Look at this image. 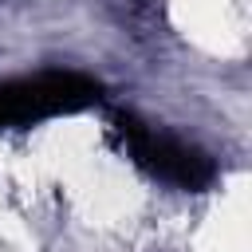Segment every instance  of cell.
<instances>
[{"label": "cell", "instance_id": "1", "mask_svg": "<svg viewBox=\"0 0 252 252\" xmlns=\"http://www.w3.org/2000/svg\"><path fill=\"white\" fill-rule=\"evenodd\" d=\"M114 130H118L126 154L150 177H158V181H165L173 189H185V193H201V189H209L217 181V165H213V158L205 150H197V146L150 126V122H142L130 110L114 114Z\"/></svg>", "mask_w": 252, "mask_h": 252}, {"label": "cell", "instance_id": "2", "mask_svg": "<svg viewBox=\"0 0 252 252\" xmlns=\"http://www.w3.org/2000/svg\"><path fill=\"white\" fill-rule=\"evenodd\" d=\"M102 98V87L79 71H39L0 83V130L35 126L59 114H79Z\"/></svg>", "mask_w": 252, "mask_h": 252}]
</instances>
